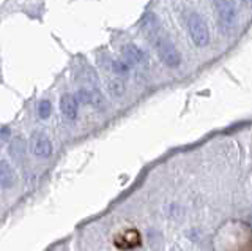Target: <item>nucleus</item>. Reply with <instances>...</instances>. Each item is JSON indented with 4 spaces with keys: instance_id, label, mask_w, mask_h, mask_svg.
<instances>
[{
    "instance_id": "obj_17",
    "label": "nucleus",
    "mask_w": 252,
    "mask_h": 251,
    "mask_svg": "<svg viewBox=\"0 0 252 251\" xmlns=\"http://www.w3.org/2000/svg\"><path fill=\"white\" fill-rule=\"evenodd\" d=\"M243 3H246V5L252 6V0H243Z\"/></svg>"
},
{
    "instance_id": "obj_16",
    "label": "nucleus",
    "mask_w": 252,
    "mask_h": 251,
    "mask_svg": "<svg viewBox=\"0 0 252 251\" xmlns=\"http://www.w3.org/2000/svg\"><path fill=\"white\" fill-rule=\"evenodd\" d=\"M8 136H10V130H8V128H2V131H0V138L6 139Z\"/></svg>"
},
{
    "instance_id": "obj_5",
    "label": "nucleus",
    "mask_w": 252,
    "mask_h": 251,
    "mask_svg": "<svg viewBox=\"0 0 252 251\" xmlns=\"http://www.w3.org/2000/svg\"><path fill=\"white\" fill-rule=\"evenodd\" d=\"M122 54L128 65H139L147 62V56L144 54V51L139 49L136 44H125L122 48Z\"/></svg>"
},
{
    "instance_id": "obj_11",
    "label": "nucleus",
    "mask_w": 252,
    "mask_h": 251,
    "mask_svg": "<svg viewBox=\"0 0 252 251\" xmlns=\"http://www.w3.org/2000/svg\"><path fill=\"white\" fill-rule=\"evenodd\" d=\"M112 70L118 74V76H126L129 73V65L126 64V62H122V60H115L112 64Z\"/></svg>"
},
{
    "instance_id": "obj_12",
    "label": "nucleus",
    "mask_w": 252,
    "mask_h": 251,
    "mask_svg": "<svg viewBox=\"0 0 252 251\" xmlns=\"http://www.w3.org/2000/svg\"><path fill=\"white\" fill-rule=\"evenodd\" d=\"M90 105L94 108H104V98H102L99 90H90Z\"/></svg>"
},
{
    "instance_id": "obj_13",
    "label": "nucleus",
    "mask_w": 252,
    "mask_h": 251,
    "mask_svg": "<svg viewBox=\"0 0 252 251\" xmlns=\"http://www.w3.org/2000/svg\"><path fill=\"white\" fill-rule=\"evenodd\" d=\"M51 111H52V106L47 100H43L41 103L38 105V115L41 117V119H47V117L51 115Z\"/></svg>"
},
{
    "instance_id": "obj_2",
    "label": "nucleus",
    "mask_w": 252,
    "mask_h": 251,
    "mask_svg": "<svg viewBox=\"0 0 252 251\" xmlns=\"http://www.w3.org/2000/svg\"><path fill=\"white\" fill-rule=\"evenodd\" d=\"M186 24H188L189 36H191L192 43L197 46V48H203V46H207L210 43L208 27H207V24H205V21L202 19V16L199 13H189L188 19H186Z\"/></svg>"
},
{
    "instance_id": "obj_8",
    "label": "nucleus",
    "mask_w": 252,
    "mask_h": 251,
    "mask_svg": "<svg viewBox=\"0 0 252 251\" xmlns=\"http://www.w3.org/2000/svg\"><path fill=\"white\" fill-rule=\"evenodd\" d=\"M77 108H79V103L77 100L69 95V93H65L62 98H60V111L65 114V117H68V119H76L77 117Z\"/></svg>"
},
{
    "instance_id": "obj_9",
    "label": "nucleus",
    "mask_w": 252,
    "mask_h": 251,
    "mask_svg": "<svg viewBox=\"0 0 252 251\" xmlns=\"http://www.w3.org/2000/svg\"><path fill=\"white\" fill-rule=\"evenodd\" d=\"M107 90L110 93V97L114 98H122L125 93V84L120 79H110L107 82Z\"/></svg>"
},
{
    "instance_id": "obj_1",
    "label": "nucleus",
    "mask_w": 252,
    "mask_h": 251,
    "mask_svg": "<svg viewBox=\"0 0 252 251\" xmlns=\"http://www.w3.org/2000/svg\"><path fill=\"white\" fill-rule=\"evenodd\" d=\"M216 21L219 32L225 35L235 27L236 22V5L233 0H215Z\"/></svg>"
},
{
    "instance_id": "obj_14",
    "label": "nucleus",
    "mask_w": 252,
    "mask_h": 251,
    "mask_svg": "<svg viewBox=\"0 0 252 251\" xmlns=\"http://www.w3.org/2000/svg\"><path fill=\"white\" fill-rule=\"evenodd\" d=\"M11 153L14 156H21L24 155V152H26V145H24V141L22 139H14V143L11 144Z\"/></svg>"
},
{
    "instance_id": "obj_15",
    "label": "nucleus",
    "mask_w": 252,
    "mask_h": 251,
    "mask_svg": "<svg viewBox=\"0 0 252 251\" xmlns=\"http://www.w3.org/2000/svg\"><path fill=\"white\" fill-rule=\"evenodd\" d=\"M74 98L77 100V103H81V105H90V90H87V89L77 90Z\"/></svg>"
},
{
    "instance_id": "obj_7",
    "label": "nucleus",
    "mask_w": 252,
    "mask_h": 251,
    "mask_svg": "<svg viewBox=\"0 0 252 251\" xmlns=\"http://www.w3.org/2000/svg\"><path fill=\"white\" fill-rule=\"evenodd\" d=\"M16 185V174L14 169L11 168V164L0 160V186L2 188H11Z\"/></svg>"
},
{
    "instance_id": "obj_4",
    "label": "nucleus",
    "mask_w": 252,
    "mask_h": 251,
    "mask_svg": "<svg viewBox=\"0 0 252 251\" xmlns=\"http://www.w3.org/2000/svg\"><path fill=\"white\" fill-rule=\"evenodd\" d=\"M30 150L39 158H47L52 153V144L43 133H35L30 139Z\"/></svg>"
},
{
    "instance_id": "obj_10",
    "label": "nucleus",
    "mask_w": 252,
    "mask_h": 251,
    "mask_svg": "<svg viewBox=\"0 0 252 251\" xmlns=\"http://www.w3.org/2000/svg\"><path fill=\"white\" fill-rule=\"evenodd\" d=\"M142 27H144L145 34H148L150 36L155 35V32L158 30V21L155 18V14H147L144 21H142Z\"/></svg>"
},
{
    "instance_id": "obj_3",
    "label": "nucleus",
    "mask_w": 252,
    "mask_h": 251,
    "mask_svg": "<svg viewBox=\"0 0 252 251\" xmlns=\"http://www.w3.org/2000/svg\"><path fill=\"white\" fill-rule=\"evenodd\" d=\"M156 52L161 62L169 68H177L181 64V56L173 43L167 38H158L156 40Z\"/></svg>"
},
{
    "instance_id": "obj_6",
    "label": "nucleus",
    "mask_w": 252,
    "mask_h": 251,
    "mask_svg": "<svg viewBox=\"0 0 252 251\" xmlns=\"http://www.w3.org/2000/svg\"><path fill=\"white\" fill-rule=\"evenodd\" d=\"M140 243V235L137 231H126L123 234H118L115 237V245L120 248V250H131V248H136Z\"/></svg>"
}]
</instances>
